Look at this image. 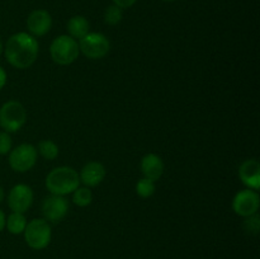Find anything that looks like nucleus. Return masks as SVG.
<instances>
[{"instance_id":"f257e3e1","label":"nucleus","mask_w":260,"mask_h":259,"mask_svg":"<svg viewBox=\"0 0 260 259\" xmlns=\"http://www.w3.org/2000/svg\"><path fill=\"white\" fill-rule=\"evenodd\" d=\"M4 56L15 69L24 70L36 62L40 53L37 38L27 32H18L10 36L4 45Z\"/></svg>"},{"instance_id":"f03ea898","label":"nucleus","mask_w":260,"mask_h":259,"mask_svg":"<svg viewBox=\"0 0 260 259\" xmlns=\"http://www.w3.org/2000/svg\"><path fill=\"white\" fill-rule=\"evenodd\" d=\"M45 184L50 195L65 197L80 185L79 173L71 167L53 168L46 177Z\"/></svg>"},{"instance_id":"7ed1b4c3","label":"nucleus","mask_w":260,"mask_h":259,"mask_svg":"<svg viewBox=\"0 0 260 259\" xmlns=\"http://www.w3.org/2000/svg\"><path fill=\"white\" fill-rule=\"evenodd\" d=\"M80 55L78 41L69 35H61L56 37L50 45V56L55 63L60 66H68L75 62Z\"/></svg>"},{"instance_id":"20e7f679","label":"nucleus","mask_w":260,"mask_h":259,"mask_svg":"<svg viewBox=\"0 0 260 259\" xmlns=\"http://www.w3.org/2000/svg\"><path fill=\"white\" fill-rule=\"evenodd\" d=\"M27 122V109L19 101H8L0 107V127L8 134L18 132Z\"/></svg>"},{"instance_id":"39448f33","label":"nucleus","mask_w":260,"mask_h":259,"mask_svg":"<svg viewBox=\"0 0 260 259\" xmlns=\"http://www.w3.org/2000/svg\"><path fill=\"white\" fill-rule=\"evenodd\" d=\"M24 240L27 245L33 250H42L46 249L52 239V229L48 221L45 218H33L27 222L24 231Z\"/></svg>"},{"instance_id":"423d86ee","label":"nucleus","mask_w":260,"mask_h":259,"mask_svg":"<svg viewBox=\"0 0 260 259\" xmlns=\"http://www.w3.org/2000/svg\"><path fill=\"white\" fill-rule=\"evenodd\" d=\"M79 50L90 60H101L108 55L111 42L103 33L89 32L85 37L79 40Z\"/></svg>"},{"instance_id":"0eeeda50","label":"nucleus","mask_w":260,"mask_h":259,"mask_svg":"<svg viewBox=\"0 0 260 259\" xmlns=\"http://www.w3.org/2000/svg\"><path fill=\"white\" fill-rule=\"evenodd\" d=\"M37 149L32 144H20L10 150L8 163L9 167L17 173H25L32 169L37 163Z\"/></svg>"},{"instance_id":"6e6552de","label":"nucleus","mask_w":260,"mask_h":259,"mask_svg":"<svg viewBox=\"0 0 260 259\" xmlns=\"http://www.w3.org/2000/svg\"><path fill=\"white\" fill-rule=\"evenodd\" d=\"M259 206L260 197L258 190L250 189V188L239 190L233 198V210L240 217L245 218L258 213Z\"/></svg>"},{"instance_id":"1a4fd4ad","label":"nucleus","mask_w":260,"mask_h":259,"mask_svg":"<svg viewBox=\"0 0 260 259\" xmlns=\"http://www.w3.org/2000/svg\"><path fill=\"white\" fill-rule=\"evenodd\" d=\"M69 201L62 196L50 195L43 198L41 205V212L43 218L51 223H58L66 217L69 212Z\"/></svg>"},{"instance_id":"9d476101","label":"nucleus","mask_w":260,"mask_h":259,"mask_svg":"<svg viewBox=\"0 0 260 259\" xmlns=\"http://www.w3.org/2000/svg\"><path fill=\"white\" fill-rule=\"evenodd\" d=\"M33 189L28 184H15L8 193V206L12 212L25 213L33 205Z\"/></svg>"},{"instance_id":"9b49d317","label":"nucleus","mask_w":260,"mask_h":259,"mask_svg":"<svg viewBox=\"0 0 260 259\" xmlns=\"http://www.w3.org/2000/svg\"><path fill=\"white\" fill-rule=\"evenodd\" d=\"M52 28V17L45 9H36L27 18L28 33L33 37H42Z\"/></svg>"},{"instance_id":"f8f14e48","label":"nucleus","mask_w":260,"mask_h":259,"mask_svg":"<svg viewBox=\"0 0 260 259\" xmlns=\"http://www.w3.org/2000/svg\"><path fill=\"white\" fill-rule=\"evenodd\" d=\"M107 175L106 167L99 161H88L79 173V179L84 187H98Z\"/></svg>"},{"instance_id":"ddd939ff","label":"nucleus","mask_w":260,"mask_h":259,"mask_svg":"<svg viewBox=\"0 0 260 259\" xmlns=\"http://www.w3.org/2000/svg\"><path fill=\"white\" fill-rule=\"evenodd\" d=\"M239 178L244 185L254 190L260 188V163L256 159H246L239 167Z\"/></svg>"},{"instance_id":"4468645a","label":"nucleus","mask_w":260,"mask_h":259,"mask_svg":"<svg viewBox=\"0 0 260 259\" xmlns=\"http://www.w3.org/2000/svg\"><path fill=\"white\" fill-rule=\"evenodd\" d=\"M140 168H141V173L144 178L156 182L164 174L165 165L159 155L154 154V152H149V154L142 156Z\"/></svg>"},{"instance_id":"2eb2a0df","label":"nucleus","mask_w":260,"mask_h":259,"mask_svg":"<svg viewBox=\"0 0 260 259\" xmlns=\"http://www.w3.org/2000/svg\"><path fill=\"white\" fill-rule=\"evenodd\" d=\"M66 29H68V35L70 37L79 41L90 32V24H89L88 19L83 15H74L68 20Z\"/></svg>"},{"instance_id":"dca6fc26","label":"nucleus","mask_w":260,"mask_h":259,"mask_svg":"<svg viewBox=\"0 0 260 259\" xmlns=\"http://www.w3.org/2000/svg\"><path fill=\"white\" fill-rule=\"evenodd\" d=\"M27 226V218L24 213L12 212L5 220V228L12 235H20Z\"/></svg>"},{"instance_id":"f3484780","label":"nucleus","mask_w":260,"mask_h":259,"mask_svg":"<svg viewBox=\"0 0 260 259\" xmlns=\"http://www.w3.org/2000/svg\"><path fill=\"white\" fill-rule=\"evenodd\" d=\"M36 149L37 154H40L46 160H55L60 152L57 144L52 140H41Z\"/></svg>"},{"instance_id":"a211bd4d","label":"nucleus","mask_w":260,"mask_h":259,"mask_svg":"<svg viewBox=\"0 0 260 259\" xmlns=\"http://www.w3.org/2000/svg\"><path fill=\"white\" fill-rule=\"evenodd\" d=\"M93 202V193L88 187H78L73 192V203L78 207H88Z\"/></svg>"},{"instance_id":"6ab92c4d","label":"nucleus","mask_w":260,"mask_h":259,"mask_svg":"<svg viewBox=\"0 0 260 259\" xmlns=\"http://www.w3.org/2000/svg\"><path fill=\"white\" fill-rule=\"evenodd\" d=\"M136 193L141 198H150L154 196L155 190H156V184L154 180L147 179V178H141L139 182L136 183Z\"/></svg>"},{"instance_id":"aec40b11","label":"nucleus","mask_w":260,"mask_h":259,"mask_svg":"<svg viewBox=\"0 0 260 259\" xmlns=\"http://www.w3.org/2000/svg\"><path fill=\"white\" fill-rule=\"evenodd\" d=\"M104 23L108 25H117L121 23L122 18H123V9L118 8L117 5L112 4L109 7H107V9L104 10Z\"/></svg>"},{"instance_id":"412c9836","label":"nucleus","mask_w":260,"mask_h":259,"mask_svg":"<svg viewBox=\"0 0 260 259\" xmlns=\"http://www.w3.org/2000/svg\"><path fill=\"white\" fill-rule=\"evenodd\" d=\"M243 226L244 229H245L246 233L256 235L260 230V217L258 213L249 216V217H245Z\"/></svg>"},{"instance_id":"4be33fe9","label":"nucleus","mask_w":260,"mask_h":259,"mask_svg":"<svg viewBox=\"0 0 260 259\" xmlns=\"http://www.w3.org/2000/svg\"><path fill=\"white\" fill-rule=\"evenodd\" d=\"M13 149V141L10 134L5 131H0V155L9 154Z\"/></svg>"},{"instance_id":"5701e85b","label":"nucleus","mask_w":260,"mask_h":259,"mask_svg":"<svg viewBox=\"0 0 260 259\" xmlns=\"http://www.w3.org/2000/svg\"><path fill=\"white\" fill-rule=\"evenodd\" d=\"M114 5H117L121 9H127V8H131L136 4L139 0H112Z\"/></svg>"},{"instance_id":"b1692460","label":"nucleus","mask_w":260,"mask_h":259,"mask_svg":"<svg viewBox=\"0 0 260 259\" xmlns=\"http://www.w3.org/2000/svg\"><path fill=\"white\" fill-rule=\"evenodd\" d=\"M7 73H5L4 69L0 66V90H2L5 86V84H7Z\"/></svg>"},{"instance_id":"393cba45","label":"nucleus","mask_w":260,"mask_h":259,"mask_svg":"<svg viewBox=\"0 0 260 259\" xmlns=\"http://www.w3.org/2000/svg\"><path fill=\"white\" fill-rule=\"evenodd\" d=\"M5 220H7V217H5V213L0 210V233H2V231L5 229Z\"/></svg>"},{"instance_id":"a878e982","label":"nucleus","mask_w":260,"mask_h":259,"mask_svg":"<svg viewBox=\"0 0 260 259\" xmlns=\"http://www.w3.org/2000/svg\"><path fill=\"white\" fill-rule=\"evenodd\" d=\"M5 198V193H4V189H3V187H0V203L4 201Z\"/></svg>"},{"instance_id":"bb28decb","label":"nucleus","mask_w":260,"mask_h":259,"mask_svg":"<svg viewBox=\"0 0 260 259\" xmlns=\"http://www.w3.org/2000/svg\"><path fill=\"white\" fill-rule=\"evenodd\" d=\"M3 51H4V43H3L2 37H0V56L3 55Z\"/></svg>"},{"instance_id":"cd10ccee","label":"nucleus","mask_w":260,"mask_h":259,"mask_svg":"<svg viewBox=\"0 0 260 259\" xmlns=\"http://www.w3.org/2000/svg\"><path fill=\"white\" fill-rule=\"evenodd\" d=\"M162 2H168V3H170V2H175V0H162Z\"/></svg>"}]
</instances>
